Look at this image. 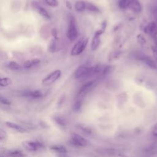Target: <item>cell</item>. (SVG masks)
Instances as JSON below:
<instances>
[{
    "mask_svg": "<svg viewBox=\"0 0 157 157\" xmlns=\"http://www.w3.org/2000/svg\"><path fill=\"white\" fill-rule=\"evenodd\" d=\"M130 57L134 59L144 63L151 69H157V63L156 61L141 51L134 50L130 54Z\"/></svg>",
    "mask_w": 157,
    "mask_h": 157,
    "instance_id": "obj_1",
    "label": "cell"
},
{
    "mask_svg": "<svg viewBox=\"0 0 157 157\" xmlns=\"http://www.w3.org/2000/svg\"><path fill=\"white\" fill-rule=\"evenodd\" d=\"M78 36V31L76 21L74 16L70 15L69 18V25L67 31V37L71 41L75 40Z\"/></svg>",
    "mask_w": 157,
    "mask_h": 157,
    "instance_id": "obj_2",
    "label": "cell"
},
{
    "mask_svg": "<svg viewBox=\"0 0 157 157\" xmlns=\"http://www.w3.org/2000/svg\"><path fill=\"white\" fill-rule=\"evenodd\" d=\"M89 42V38H85L79 40L77 42L71 51V55L72 56H77L80 55L86 48L87 44Z\"/></svg>",
    "mask_w": 157,
    "mask_h": 157,
    "instance_id": "obj_3",
    "label": "cell"
},
{
    "mask_svg": "<svg viewBox=\"0 0 157 157\" xmlns=\"http://www.w3.org/2000/svg\"><path fill=\"white\" fill-rule=\"evenodd\" d=\"M61 76V71L59 69L55 70L42 79V83L45 86L51 85L52 84L55 83L57 80H58Z\"/></svg>",
    "mask_w": 157,
    "mask_h": 157,
    "instance_id": "obj_4",
    "label": "cell"
},
{
    "mask_svg": "<svg viewBox=\"0 0 157 157\" xmlns=\"http://www.w3.org/2000/svg\"><path fill=\"white\" fill-rule=\"evenodd\" d=\"M22 145L26 150L29 151H36L44 148L43 144L37 140H25L22 142Z\"/></svg>",
    "mask_w": 157,
    "mask_h": 157,
    "instance_id": "obj_5",
    "label": "cell"
},
{
    "mask_svg": "<svg viewBox=\"0 0 157 157\" xmlns=\"http://www.w3.org/2000/svg\"><path fill=\"white\" fill-rule=\"evenodd\" d=\"M69 142L71 145L77 147H85L88 144L86 139L77 134H72Z\"/></svg>",
    "mask_w": 157,
    "mask_h": 157,
    "instance_id": "obj_6",
    "label": "cell"
},
{
    "mask_svg": "<svg viewBox=\"0 0 157 157\" xmlns=\"http://www.w3.org/2000/svg\"><path fill=\"white\" fill-rule=\"evenodd\" d=\"M90 66L88 64H83L78 67L74 72V78L76 79L85 80Z\"/></svg>",
    "mask_w": 157,
    "mask_h": 157,
    "instance_id": "obj_7",
    "label": "cell"
},
{
    "mask_svg": "<svg viewBox=\"0 0 157 157\" xmlns=\"http://www.w3.org/2000/svg\"><path fill=\"white\" fill-rule=\"evenodd\" d=\"M95 84L94 80H91L84 83L79 89L77 93V99H82L90 91Z\"/></svg>",
    "mask_w": 157,
    "mask_h": 157,
    "instance_id": "obj_8",
    "label": "cell"
},
{
    "mask_svg": "<svg viewBox=\"0 0 157 157\" xmlns=\"http://www.w3.org/2000/svg\"><path fill=\"white\" fill-rule=\"evenodd\" d=\"M144 32L148 34L153 39L157 37V25L153 21L150 22L144 28Z\"/></svg>",
    "mask_w": 157,
    "mask_h": 157,
    "instance_id": "obj_9",
    "label": "cell"
},
{
    "mask_svg": "<svg viewBox=\"0 0 157 157\" xmlns=\"http://www.w3.org/2000/svg\"><path fill=\"white\" fill-rule=\"evenodd\" d=\"M101 44V39H100V36L94 33L92 40H91V45H90V48L92 51H95L96 50L99 45Z\"/></svg>",
    "mask_w": 157,
    "mask_h": 157,
    "instance_id": "obj_10",
    "label": "cell"
},
{
    "mask_svg": "<svg viewBox=\"0 0 157 157\" xmlns=\"http://www.w3.org/2000/svg\"><path fill=\"white\" fill-rule=\"evenodd\" d=\"M25 95L26 96L30 97L33 99L40 98L44 96L42 92L39 90H36L34 91H27L25 93Z\"/></svg>",
    "mask_w": 157,
    "mask_h": 157,
    "instance_id": "obj_11",
    "label": "cell"
},
{
    "mask_svg": "<svg viewBox=\"0 0 157 157\" xmlns=\"http://www.w3.org/2000/svg\"><path fill=\"white\" fill-rule=\"evenodd\" d=\"M130 9L136 13H139L142 10V6L138 0H131Z\"/></svg>",
    "mask_w": 157,
    "mask_h": 157,
    "instance_id": "obj_12",
    "label": "cell"
},
{
    "mask_svg": "<svg viewBox=\"0 0 157 157\" xmlns=\"http://www.w3.org/2000/svg\"><path fill=\"white\" fill-rule=\"evenodd\" d=\"M5 124H6V126H7L8 128H11V129H14V130H15V131H18V132H19L23 133V132H25L26 131V129H25L24 128L21 127V126H20V125H18V124L15 123H13V122H12V121H6V122L5 123Z\"/></svg>",
    "mask_w": 157,
    "mask_h": 157,
    "instance_id": "obj_13",
    "label": "cell"
},
{
    "mask_svg": "<svg viewBox=\"0 0 157 157\" xmlns=\"http://www.w3.org/2000/svg\"><path fill=\"white\" fill-rule=\"evenodd\" d=\"M40 63V60L38 58H34L32 59H28L26 60L23 63V66L25 68L29 69L32 67L34 66L37 65Z\"/></svg>",
    "mask_w": 157,
    "mask_h": 157,
    "instance_id": "obj_14",
    "label": "cell"
},
{
    "mask_svg": "<svg viewBox=\"0 0 157 157\" xmlns=\"http://www.w3.org/2000/svg\"><path fill=\"white\" fill-rule=\"evenodd\" d=\"M75 10L77 12H82L86 10V2L84 1H77L74 5Z\"/></svg>",
    "mask_w": 157,
    "mask_h": 157,
    "instance_id": "obj_15",
    "label": "cell"
},
{
    "mask_svg": "<svg viewBox=\"0 0 157 157\" xmlns=\"http://www.w3.org/2000/svg\"><path fill=\"white\" fill-rule=\"evenodd\" d=\"M50 149L58 153H66L67 149L61 145H53L50 147Z\"/></svg>",
    "mask_w": 157,
    "mask_h": 157,
    "instance_id": "obj_16",
    "label": "cell"
},
{
    "mask_svg": "<svg viewBox=\"0 0 157 157\" xmlns=\"http://www.w3.org/2000/svg\"><path fill=\"white\" fill-rule=\"evenodd\" d=\"M6 156L7 157H25L24 153L21 151L18 150L9 151L6 153Z\"/></svg>",
    "mask_w": 157,
    "mask_h": 157,
    "instance_id": "obj_17",
    "label": "cell"
},
{
    "mask_svg": "<svg viewBox=\"0 0 157 157\" xmlns=\"http://www.w3.org/2000/svg\"><path fill=\"white\" fill-rule=\"evenodd\" d=\"M37 12L44 18L47 19V20H49L51 18L50 15L49 14V13L48 12V11L42 6H40L39 9L37 10Z\"/></svg>",
    "mask_w": 157,
    "mask_h": 157,
    "instance_id": "obj_18",
    "label": "cell"
},
{
    "mask_svg": "<svg viewBox=\"0 0 157 157\" xmlns=\"http://www.w3.org/2000/svg\"><path fill=\"white\" fill-rule=\"evenodd\" d=\"M53 120L57 124H58L59 126H60L61 127H64L66 125V122L64 118L59 115L55 116L53 117Z\"/></svg>",
    "mask_w": 157,
    "mask_h": 157,
    "instance_id": "obj_19",
    "label": "cell"
},
{
    "mask_svg": "<svg viewBox=\"0 0 157 157\" xmlns=\"http://www.w3.org/2000/svg\"><path fill=\"white\" fill-rule=\"evenodd\" d=\"M86 10H88V11L93 12H99V8L96 5L89 2H86Z\"/></svg>",
    "mask_w": 157,
    "mask_h": 157,
    "instance_id": "obj_20",
    "label": "cell"
},
{
    "mask_svg": "<svg viewBox=\"0 0 157 157\" xmlns=\"http://www.w3.org/2000/svg\"><path fill=\"white\" fill-rule=\"evenodd\" d=\"M7 67L11 70H18L21 68V66L17 62L14 61H11L7 63Z\"/></svg>",
    "mask_w": 157,
    "mask_h": 157,
    "instance_id": "obj_21",
    "label": "cell"
},
{
    "mask_svg": "<svg viewBox=\"0 0 157 157\" xmlns=\"http://www.w3.org/2000/svg\"><path fill=\"white\" fill-rule=\"evenodd\" d=\"M56 39L53 38L50 40V42L48 44V51L50 52L53 53L56 50Z\"/></svg>",
    "mask_w": 157,
    "mask_h": 157,
    "instance_id": "obj_22",
    "label": "cell"
},
{
    "mask_svg": "<svg viewBox=\"0 0 157 157\" xmlns=\"http://www.w3.org/2000/svg\"><path fill=\"white\" fill-rule=\"evenodd\" d=\"M131 0H120L118 1V7L120 9H124L129 7Z\"/></svg>",
    "mask_w": 157,
    "mask_h": 157,
    "instance_id": "obj_23",
    "label": "cell"
},
{
    "mask_svg": "<svg viewBox=\"0 0 157 157\" xmlns=\"http://www.w3.org/2000/svg\"><path fill=\"white\" fill-rule=\"evenodd\" d=\"M11 82V80L8 77H0V86L5 87L10 85Z\"/></svg>",
    "mask_w": 157,
    "mask_h": 157,
    "instance_id": "obj_24",
    "label": "cell"
},
{
    "mask_svg": "<svg viewBox=\"0 0 157 157\" xmlns=\"http://www.w3.org/2000/svg\"><path fill=\"white\" fill-rule=\"evenodd\" d=\"M121 55L120 51H114L110 53V55L109 56V61H113L117 59L120 55Z\"/></svg>",
    "mask_w": 157,
    "mask_h": 157,
    "instance_id": "obj_25",
    "label": "cell"
},
{
    "mask_svg": "<svg viewBox=\"0 0 157 157\" xmlns=\"http://www.w3.org/2000/svg\"><path fill=\"white\" fill-rule=\"evenodd\" d=\"M45 2L49 6L56 7H58L59 5V2L58 0H44Z\"/></svg>",
    "mask_w": 157,
    "mask_h": 157,
    "instance_id": "obj_26",
    "label": "cell"
},
{
    "mask_svg": "<svg viewBox=\"0 0 157 157\" xmlns=\"http://www.w3.org/2000/svg\"><path fill=\"white\" fill-rule=\"evenodd\" d=\"M137 40L140 45H144L146 42L145 37L142 34H139L137 36Z\"/></svg>",
    "mask_w": 157,
    "mask_h": 157,
    "instance_id": "obj_27",
    "label": "cell"
},
{
    "mask_svg": "<svg viewBox=\"0 0 157 157\" xmlns=\"http://www.w3.org/2000/svg\"><path fill=\"white\" fill-rule=\"evenodd\" d=\"M81 105H82V101H81V99H77V100L74 104L73 109L75 111H77L78 109H80V108L81 107Z\"/></svg>",
    "mask_w": 157,
    "mask_h": 157,
    "instance_id": "obj_28",
    "label": "cell"
},
{
    "mask_svg": "<svg viewBox=\"0 0 157 157\" xmlns=\"http://www.w3.org/2000/svg\"><path fill=\"white\" fill-rule=\"evenodd\" d=\"M151 13H152V15L154 19V22L157 25V6H155L153 7L152 10H151Z\"/></svg>",
    "mask_w": 157,
    "mask_h": 157,
    "instance_id": "obj_29",
    "label": "cell"
},
{
    "mask_svg": "<svg viewBox=\"0 0 157 157\" xmlns=\"http://www.w3.org/2000/svg\"><path fill=\"white\" fill-rule=\"evenodd\" d=\"M0 102L6 105H9L11 104L10 101H9L8 99L4 97H0Z\"/></svg>",
    "mask_w": 157,
    "mask_h": 157,
    "instance_id": "obj_30",
    "label": "cell"
},
{
    "mask_svg": "<svg viewBox=\"0 0 157 157\" xmlns=\"http://www.w3.org/2000/svg\"><path fill=\"white\" fill-rule=\"evenodd\" d=\"M7 137V134L6 131L0 128V140H4Z\"/></svg>",
    "mask_w": 157,
    "mask_h": 157,
    "instance_id": "obj_31",
    "label": "cell"
},
{
    "mask_svg": "<svg viewBox=\"0 0 157 157\" xmlns=\"http://www.w3.org/2000/svg\"><path fill=\"white\" fill-rule=\"evenodd\" d=\"M40 6H41V5L38 2H37V1H33L31 3V7L36 11H37Z\"/></svg>",
    "mask_w": 157,
    "mask_h": 157,
    "instance_id": "obj_32",
    "label": "cell"
},
{
    "mask_svg": "<svg viewBox=\"0 0 157 157\" xmlns=\"http://www.w3.org/2000/svg\"><path fill=\"white\" fill-rule=\"evenodd\" d=\"M51 34L52 35V36L53 37L54 39L58 40V31L57 29L56 28H52V31H51Z\"/></svg>",
    "mask_w": 157,
    "mask_h": 157,
    "instance_id": "obj_33",
    "label": "cell"
},
{
    "mask_svg": "<svg viewBox=\"0 0 157 157\" xmlns=\"http://www.w3.org/2000/svg\"><path fill=\"white\" fill-rule=\"evenodd\" d=\"M151 50H152L153 55L155 58V61L157 63V48L155 46H152L151 47Z\"/></svg>",
    "mask_w": 157,
    "mask_h": 157,
    "instance_id": "obj_34",
    "label": "cell"
},
{
    "mask_svg": "<svg viewBox=\"0 0 157 157\" xmlns=\"http://www.w3.org/2000/svg\"><path fill=\"white\" fill-rule=\"evenodd\" d=\"M152 133H153V135L155 136V137H157V123L155 124L153 128V131H152Z\"/></svg>",
    "mask_w": 157,
    "mask_h": 157,
    "instance_id": "obj_35",
    "label": "cell"
},
{
    "mask_svg": "<svg viewBox=\"0 0 157 157\" xmlns=\"http://www.w3.org/2000/svg\"><path fill=\"white\" fill-rule=\"evenodd\" d=\"M66 6L69 10H72V4H71V3L69 1H66Z\"/></svg>",
    "mask_w": 157,
    "mask_h": 157,
    "instance_id": "obj_36",
    "label": "cell"
},
{
    "mask_svg": "<svg viewBox=\"0 0 157 157\" xmlns=\"http://www.w3.org/2000/svg\"><path fill=\"white\" fill-rule=\"evenodd\" d=\"M58 156L59 157H69L66 155V153H59L58 155Z\"/></svg>",
    "mask_w": 157,
    "mask_h": 157,
    "instance_id": "obj_37",
    "label": "cell"
},
{
    "mask_svg": "<svg viewBox=\"0 0 157 157\" xmlns=\"http://www.w3.org/2000/svg\"><path fill=\"white\" fill-rule=\"evenodd\" d=\"M154 42H155V47L157 48V37L154 38Z\"/></svg>",
    "mask_w": 157,
    "mask_h": 157,
    "instance_id": "obj_38",
    "label": "cell"
},
{
    "mask_svg": "<svg viewBox=\"0 0 157 157\" xmlns=\"http://www.w3.org/2000/svg\"><path fill=\"white\" fill-rule=\"evenodd\" d=\"M0 157H7V156H6V155H3L2 154H0Z\"/></svg>",
    "mask_w": 157,
    "mask_h": 157,
    "instance_id": "obj_39",
    "label": "cell"
}]
</instances>
